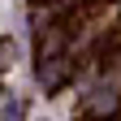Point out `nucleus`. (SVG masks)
I'll return each mask as SVG.
<instances>
[{"mask_svg": "<svg viewBox=\"0 0 121 121\" xmlns=\"http://www.w3.org/2000/svg\"><path fill=\"white\" fill-rule=\"evenodd\" d=\"M4 121H26V108H22V99H17V95H9V99H4Z\"/></svg>", "mask_w": 121, "mask_h": 121, "instance_id": "f257e3e1", "label": "nucleus"}]
</instances>
